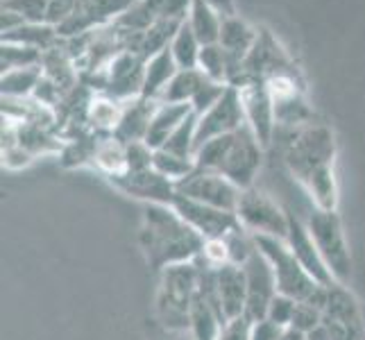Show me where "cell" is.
Masks as SVG:
<instances>
[{"label": "cell", "mask_w": 365, "mask_h": 340, "mask_svg": "<svg viewBox=\"0 0 365 340\" xmlns=\"http://www.w3.org/2000/svg\"><path fill=\"white\" fill-rule=\"evenodd\" d=\"M284 161L318 209H338L336 134L324 123H304L286 132Z\"/></svg>", "instance_id": "cell-1"}, {"label": "cell", "mask_w": 365, "mask_h": 340, "mask_svg": "<svg viewBox=\"0 0 365 340\" xmlns=\"http://www.w3.org/2000/svg\"><path fill=\"white\" fill-rule=\"evenodd\" d=\"M207 241L173 207L145 205L141 227H138V247L153 272L168 266L195 261L202 254Z\"/></svg>", "instance_id": "cell-2"}, {"label": "cell", "mask_w": 365, "mask_h": 340, "mask_svg": "<svg viewBox=\"0 0 365 340\" xmlns=\"http://www.w3.org/2000/svg\"><path fill=\"white\" fill-rule=\"evenodd\" d=\"M197 266L195 261L168 266L159 272V286L155 297L157 326L166 331H188L191 309L197 293Z\"/></svg>", "instance_id": "cell-3"}, {"label": "cell", "mask_w": 365, "mask_h": 340, "mask_svg": "<svg viewBox=\"0 0 365 340\" xmlns=\"http://www.w3.org/2000/svg\"><path fill=\"white\" fill-rule=\"evenodd\" d=\"M307 227L316 241L322 261L327 263L336 284H349L351 279V252L347 245V238L343 232L341 213L327 211V209H313L307 218Z\"/></svg>", "instance_id": "cell-4"}, {"label": "cell", "mask_w": 365, "mask_h": 340, "mask_svg": "<svg viewBox=\"0 0 365 340\" xmlns=\"http://www.w3.org/2000/svg\"><path fill=\"white\" fill-rule=\"evenodd\" d=\"M255 243L261 249V254L266 257L268 263L272 266L277 291L282 295H288L297 302H304L318 291V286H322L302 268V263L295 259L291 247H288L286 241H282V238L255 234Z\"/></svg>", "instance_id": "cell-5"}, {"label": "cell", "mask_w": 365, "mask_h": 340, "mask_svg": "<svg viewBox=\"0 0 365 340\" xmlns=\"http://www.w3.org/2000/svg\"><path fill=\"white\" fill-rule=\"evenodd\" d=\"M236 218L250 234L272 236L286 241L288 234V209H282L274 200L259 191V188H245L236 207Z\"/></svg>", "instance_id": "cell-6"}, {"label": "cell", "mask_w": 365, "mask_h": 340, "mask_svg": "<svg viewBox=\"0 0 365 340\" xmlns=\"http://www.w3.org/2000/svg\"><path fill=\"white\" fill-rule=\"evenodd\" d=\"M331 340H365V309L345 284H331L322 313Z\"/></svg>", "instance_id": "cell-7"}, {"label": "cell", "mask_w": 365, "mask_h": 340, "mask_svg": "<svg viewBox=\"0 0 365 340\" xmlns=\"http://www.w3.org/2000/svg\"><path fill=\"white\" fill-rule=\"evenodd\" d=\"M263 150L266 148L259 143V138L245 123L241 130L234 132L232 145L227 150V155H225V161L218 172L225 175L232 184H236L241 191L252 188L263 161Z\"/></svg>", "instance_id": "cell-8"}, {"label": "cell", "mask_w": 365, "mask_h": 340, "mask_svg": "<svg viewBox=\"0 0 365 340\" xmlns=\"http://www.w3.org/2000/svg\"><path fill=\"white\" fill-rule=\"evenodd\" d=\"M175 191L188 200H195V202L218 207L225 211H234V213H236L238 200H241V193H243L241 188L232 184L225 175H220L216 170L197 168V166L188 177L175 184Z\"/></svg>", "instance_id": "cell-9"}, {"label": "cell", "mask_w": 365, "mask_h": 340, "mask_svg": "<svg viewBox=\"0 0 365 340\" xmlns=\"http://www.w3.org/2000/svg\"><path fill=\"white\" fill-rule=\"evenodd\" d=\"M243 272H245V284H247L245 318L250 322L266 320L272 299L279 291H277L272 266L268 263V259L261 254L259 247L255 249V254L243 263Z\"/></svg>", "instance_id": "cell-10"}, {"label": "cell", "mask_w": 365, "mask_h": 340, "mask_svg": "<svg viewBox=\"0 0 365 340\" xmlns=\"http://www.w3.org/2000/svg\"><path fill=\"white\" fill-rule=\"evenodd\" d=\"M245 120V109L241 103V93L236 86H230L216 105L209 111H205L202 116H197V128H195V150L211 141L216 136L234 134L243 128Z\"/></svg>", "instance_id": "cell-11"}, {"label": "cell", "mask_w": 365, "mask_h": 340, "mask_svg": "<svg viewBox=\"0 0 365 340\" xmlns=\"http://www.w3.org/2000/svg\"><path fill=\"white\" fill-rule=\"evenodd\" d=\"M138 3L141 0H78L73 16L66 23H61L57 32L61 39H73V36L114 23Z\"/></svg>", "instance_id": "cell-12"}, {"label": "cell", "mask_w": 365, "mask_h": 340, "mask_svg": "<svg viewBox=\"0 0 365 340\" xmlns=\"http://www.w3.org/2000/svg\"><path fill=\"white\" fill-rule=\"evenodd\" d=\"M173 209L178 211L182 220L191 225L205 241H220L222 236H227L232 230H236V227L241 225L234 211H225L218 207L195 202V200H188L180 193L173 200Z\"/></svg>", "instance_id": "cell-13"}, {"label": "cell", "mask_w": 365, "mask_h": 340, "mask_svg": "<svg viewBox=\"0 0 365 340\" xmlns=\"http://www.w3.org/2000/svg\"><path fill=\"white\" fill-rule=\"evenodd\" d=\"M238 93H241V103L245 109V120L250 125V130L255 132L263 148H268L277 128L274 103L268 84L263 80H250L238 86Z\"/></svg>", "instance_id": "cell-14"}, {"label": "cell", "mask_w": 365, "mask_h": 340, "mask_svg": "<svg viewBox=\"0 0 365 340\" xmlns=\"http://www.w3.org/2000/svg\"><path fill=\"white\" fill-rule=\"evenodd\" d=\"M109 184L118 188L120 193L130 195L134 200H141L145 205H166L173 207V200L178 195L175 184L159 175L155 168L138 170V172H120L107 177Z\"/></svg>", "instance_id": "cell-15"}, {"label": "cell", "mask_w": 365, "mask_h": 340, "mask_svg": "<svg viewBox=\"0 0 365 340\" xmlns=\"http://www.w3.org/2000/svg\"><path fill=\"white\" fill-rule=\"evenodd\" d=\"M286 245L291 247V252L295 254V259L302 263V268H304L313 279L322 286H331L336 284L334 277L327 268V263L322 261L320 252L316 247V241H313V236L309 232L307 222H302L293 211H288V234H286Z\"/></svg>", "instance_id": "cell-16"}, {"label": "cell", "mask_w": 365, "mask_h": 340, "mask_svg": "<svg viewBox=\"0 0 365 340\" xmlns=\"http://www.w3.org/2000/svg\"><path fill=\"white\" fill-rule=\"evenodd\" d=\"M216 288L218 297L227 320H236L245 316V299H247V284L243 266L234 263H222L216 268Z\"/></svg>", "instance_id": "cell-17"}, {"label": "cell", "mask_w": 365, "mask_h": 340, "mask_svg": "<svg viewBox=\"0 0 365 340\" xmlns=\"http://www.w3.org/2000/svg\"><path fill=\"white\" fill-rule=\"evenodd\" d=\"M157 105H159L157 100H148L143 96L128 100V103L123 105V116H120V123H118L114 136L123 143L143 141Z\"/></svg>", "instance_id": "cell-18"}, {"label": "cell", "mask_w": 365, "mask_h": 340, "mask_svg": "<svg viewBox=\"0 0 365 340\" xmlns=\"http://www.w3.org/2000/svg\"><path fill=\"white\" fill-rule=\"evenodd\" d=\"M193 107L191 105H163L159 103L155 113H153V120L148 125V132L143 141L153 148L159 150L166 145V141L173 136V132L180 128V125L191 116Z\"/></svg>", "instance_id": "cell-19"}, {"label": "cell", "mask_w": 365, "mask_h": 340, "mask_svg": "<svg viewBox=\"0 0 365 340\" xmlns=\"http://www.w3.org/2000/svg\"><path fill=\"white\" fill-rule=\"evenodd\" d=\"M257 36H259V30L250 28L243 19L227 16V19H222L218 43L227 50V55L245 61V57L250 55V50L255 48V43H257Z\"/></svg>", "instance_id": "cell-20"}, {"label": "cell", "mask_w": 365, "mask_h": 340, "mask_svg": "<svg viewBox=\"0 0 365 340\" xmlns=\"http://www.w3.org/2000/svg\"><path fill=\"white\" fill-rule=\"evenodd\" d=\"M178 64H175L173 59V53L170 48L161 50L159 55L150 57L145 61V75H143V98L148 100H159L161 91L166 89L168 82L175 78V73H178Z\"/></svg>", "instance_id": "cell-21"}, {"label": "cell", "mask_w": 365, "mask_h": 340, "mask_svg": "<svg viewBox=\"0 0 365 340\" xmlns=\"http://www.w3.org/2000/svg\"><path fill=\"white\" fill-rule=\"evenodd\" d=\"M207 75L200 68H180L175 73V78L168 82L166 89L161 91L157 103L163 105H191V100L200 91V86L205 84Z\"/></svg>", "instance_id": "cell-22"}, {"label": "cell", "mask_w": 365, "mask_h": 340, "mask_svg": "<svg viewBox=\"0 0 365 340\" xmlns=\"http://www.w3.org/2000/svg\"><path fill=\"white\" fill-rule=\"evenodd\" d=\"M186 23H188V28L193 30V34L197 36V41L202 46L218 43L220 28H222V16L213 7H209L205 0H193Z\"/></svg>", "instance_id": "cell-23"}, {"label": "cell", "mask_w": 365, "mask_h": 340, "mask_svg": "<svg viewBox=\"0 0 365 340\" xmlns=\"http://www.w3.org/2000/svg\"><path fill=\"white\" fill-rule=\"evenodd\" d=\"M93 163L105 172V177L125 172L128 170V163H125V143L118 141L114 134H100Z\"/></svg>", "instance_id": "cell-24"}, {"label": "cell", "mask_w": 365, "mask_h": 340, "mask_svg": "<svg viewBox=\"0 0 365 340\" xmlns=\"http://www.w3.org/2000/svg\"><path fill=\"white\" fill-rule=\"evenodd\" d=\"M41 78H43L41 66H28V68H16V71L3 73V80H0L3 98H11V100L30 98L36 91V86H39Z\"/></svg>", "instance_id": "cell-25"}, {"label": "cell", "mask_w": 365, "mask_h": 340, "mask_svg": "<svg viewBox=\"0 0 365 340\" xmlns=\"http://www.w3.org/2000/svg\"><path fill=\"white\" fill-rule=\"evenodd\" d=\"M200 50H202V43L197 41V36L184 21V25L178 30V34H175V39L170 43V53L178 68H197Z\"/></svg>", "instance_id": "cell-26"}, {"label": "cell", "mask_w": 365, "mask_h": 340, "mask_svg": "<svg viewBox=\"0 0 365 340\" xmlns=\"http://www.w3.org/2000/svg\"><path fill=\"white\" fill-rule=\"evenodd\" d=\"M197 68L202 71L209 80L227 84L230 80V55L220 43H209L202 46L197 59Z\"/></svg>", "instance_id": "cell-27"}, {"label": "cell", "mask_w": 365, "mask_h": 340, "mask_svg": "<svg viewBox=\"0 0 365 340\" xmlns=\"http://www.w3.org/2000/svg\"><path fill=\"white\" fill-rule=\"evenodd\" d=\"M153 168L159 175H163L166 180H170L173 184H178L195 170V161L180 157V155H173V153H168V150H155Z\"/></svg>", "instance_id": "cell-28"}, {"label": "cell", "mask_w": 365, "mask_h": 340, "mask_svg": "<svg viewBox=\"0 0 365 340\" xmlns=\"http://www.w3.org/2000/svg\"><path fill=\"white\" fill-rule=\"evenodd\" d=\"M41 57H43L41 50L19 46V43H3V48H0V66H3V73L28 68V66H41Z\"/></svg>", "instance_id": "cell-29"}, {"label": "cell", "mask_w": 365, "mask_h": 340, "mask_svg": "<svg viewBox=\"0 0 365 340\" xmlns=\"http://www.w3.org/2000/svg\"><path fill=\"white\" fill-rule=\"evenodd\" d=\"M195 128H197V113H191V116H188L180 128L173 132V136L166 141V145L159 148V150H168V153H173V155L193 159L195 157Z\"/></svg>", "instance_id": "cell-30"}, {"label": "cell", "mask_w": 365, "mask_h": 340, "mask_svg": "<svg viewBox=\"0 0 365 340\" xmlns=\"http://www.w3.org/2000/svg\"><path fill=\"white\" fill-rule=\"evenodd\" d=\"M50 0H3V9L21 14L28 23H48Z\"/></svg>", "instance_id": "cell-31"}, {"label": "cell", "mask_w": 365, "mask_h": 340, "mask_svg": "<svg viewBox=\"0 0 365 340\" xmlns=\"http://www.w3.org/2000/svg\"><path fill=\"white\" fill-rule=\"evenodd\" d=\"M230 84H222V82H213V80H205V84L200 86V91L195 93V98L191 100V107H193V113L197 116H202L205 111H209L213 105L218 103V100L227 93Z\"/></svg>", "instance_id": "cell-32"}, {"label": "cell", "mask_w": 365, "mask_h": 340, "mask_svg": "<svg viewBox=\"0 0 365 340\" xmlns=\"http://www.w3.org/2000/svg\"><path fill=\"white\" fill-rule=\"evenodd\" d=\"M155 161V150L145 141H132L125 143V163L128 170L125 172H138V170H150Z\"/></svg>", "instance_id": "cell-33"}, {"label": "cell", "mask_w": 365, "mask_h": 340, "mask_svg": "<svg viewBox=\"0 0 365 340\" xmlns=\"http://www.w3.org/2000/svg\"><path fill=\"white\" fill-rule=\"evenodd\" d=\"M322 309L309 304V302H297V309H295V316H293V322L288 329H295L297 334L307 336L309 331L318 329L322 324Z\"/></svg>", "instance_id": "cell-34"}, {"label": "cell", "mask_w": 365, "mask_h": 340, "mask_svg": "<svg viewBox=\"0 0 365 340\" xmlns=\"http://www.w3.org/2000/svg\"><path fill=\"white\" fill-rule=\"evenodd\" d=\"M295 309H297V299L277 293L274 299H272V304H270V309H268L266 320L274 322L277 326H282V329H288V326H291V322H293Z\"/></svg>", "instance_id": "cell-35"}, {"label": "cell", "mask_w": 365, "mask_h": 340, "mask_svg": "<svg viewBox=\"0 0 365 340\" xmlns=\"http://www.w3.org/2000/svg\"><path fill=\"white\" fill-rule=\"evenodd\" d=\"M250 331H252V322L243 316L225 324L218 340H250Z\"/></svg>", "instance_id": "cell-36"}, {"label": "cell", "mask_w": 365, "mask_h": 340, "mask_svg": "<svg viewBox=\"0 0 365 340\" xmlns=\"http://www.w3.org/2000/svg\"><path fill=\"white\" fill-rule=\"evenodd\" d=\"M286 329L277 326L270 320H259L252 322V331H250V340H282Z\"/></svg>", "instance_id": "cell-37"}, {"label": "cell", "mask_w": 365, "mask_h": 340, "mask_svg": "<svg viewBox=\"0 0 365 340\" xmlns=\"http://www.w3.org/2000/svg\"><path fill=\"white\" fill-rule=\"evenodd\" d=\"M205 3H207L209 7L216 9L222 19L236 16V5H234V0H205Z\"/></svg>", "instance_id": "cell-38"}, {"label": "cell", "mask_w": 365, "mask_h": 340, "mask_svg": "<svg viewBox=\"0 0 365 340\" xmlns=\"http://www.w3.org/2000/svg\"><path fill=\"white\" fill-rule=\"evenodd\" d=\"M155 340H195L191 336V331H166V329H157L155 334Z\"/></svg>", "instance_id": "cell-39"}, {"label": "cell", "mask_w": 365, "mask_h": 340, "mask_svg": "<svg viewBox=\"0 0 365 340\" xmlns=\"http://www.w3.org/2000/svg\"><path fill=\"white\" fill-rule=\"evenodd\" d=\"M282 340H304V336L297 334L295 329H286L284 336H282Z\"/></svg>", "instance_id": "cell-40"}, {"label": "cell", "mask_w": 365, "mask_h": 340, "mask_svg": "<svg viewBox=\"0 0 365 340\" xmlns=\"http://www.w3.org/2000/svg\"><path fill=\"white\" fill-rule=\"evenodd\" d=\"M363 309H365V306H363Z\"/></svg>", "instance_id": "cell-41"}]
</instances>
